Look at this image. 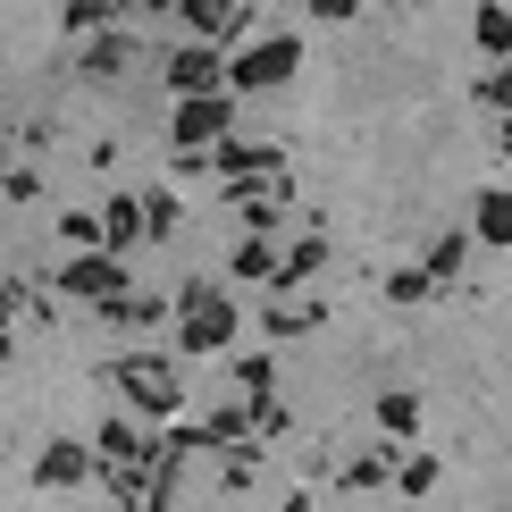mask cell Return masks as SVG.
<instances>
[{
    "mask_svg": "<svg viewBox=\"0 0 512 512\" xmlns=\"http://www.w3.org/2000/svg\"><path fill=\"white\" fill-rule=\"evenodd\" d=\"M294 68H303V42L269 34V42H244V51L227 59V84H236V93H269V84H286Z\"/></svg>",
    "mask_w": 512,
    "mask_h": 512,
    "instance_id": "5",
    "label": "cell"
},
{
    "mask_svg": "<svg viewBox=\"0 0 512 512\" xmlns=\"http://www.w3.org/2000/svg\"><path fill=\"white\" fill-rule=\"evenodd\" d=\"M319 319H328V303H294V294H286V303H269V311H261V328H269V345H286V336L319 328Z\"/></svg>",
    "mask_w": 512,
    "mask_h": 512,
    "instance_id": "15",
    "label": "cell"
},
{
    "mask_svg": "<svg viewBox=\"0 0 512 512\" xmlns=\"http://www.w3.org/2000/svg\"><path fill=\"white\" fill-rule=\"evenodd\" d=\"M319 269H328V236H294V244H286V269H277V294H294V286L319 277Z\"/></svg>",
    "mask_w": 512,
    "mask_h": 512,
    "instance_id": "14",
    "label": "cell"
},
{
    "mask_svg": "<svg viewBox=\"0 0 512 512\" xmlns=\"http://www.w3.org/2000/svg\"><path fill=\"white\" fill-rule=\"evenodd\" d=\"M471 227H479V244L512 252V185H487V194H479V210H471Z\"/></svg>",
    "mask_w": 512,
    "mask_h": 512,
    "instance_id": "12",
    "label": "cell"
},
{
    "mask_svg": "<svg viewBox=\"0 0 512 512\" xmlns=\"http://www.w3.org/2000/svg\"><path fill=\"white\" fill-rule=\"evenodd\" d=\"M59 294H68V303H93L101 319H110V311L126 303V294H135V286H126V252H110V244L76 252V261L59 269Z\"/></svg>",
    "mask_w": 512,
    "mask_h": 512,
    "instance_id": "3",
    "label": "cell"
},
{
    "mask_svg": "<svg viewBox=\"0 0 512 512\" xmlns=\"http://www.w3.org/2000/svg\"><path fill=\"white\" fill-rule=\"evenodd\" d=\"M378 429H387L395 445H403V437H420V429H429V412H420V395H403V387H395V395H378Z\"/></svg>",
    "mask_w": 512,
    "mask_h": 512,
    "instance_id": "17",
    "label": "cell"
},
{
    "mask_svg": "<svg viewBox=\"0 0 512 512\" xmlns=\"http://www.w3.org/2000/svg\"><path fill=\"white\" fill-rule=\"evenodd\" d=\"M168 135H177V152H219V143L236 135V101H227V84H219V93H185L177 118H168Z\"/></svg>",
    "mask_w": 512,
    "mask_h": 512,
    "instance_id": "4",
    "label": "cell"
},
{
    "mask_svg": "<svg viewBox=\"0 0 512 512\" xmlns=\"http://www.w3.org/2000/svg\"><path fill=\"white\" fill-rule=\"evenodd\" d=\"M219 479H227V487H252V479H261V462H252V445H227Z\"/></svg>",
    "mask_w": 512,
    "mask_h": 512,
    "instance_id": "32",
    "label": "cell"
},
{
    "mask_svg": "<svg viewBox=\"0 0 512 512\" xmlns=\"http://www.w3.org/2000/svg\"><path fill=\"white\" fill-rule=\"evenodd\" d=\"M101 219H110V252H135V244H152V210H143V194H118V202H101Z\"/></svg>",
    "mask_w": 512,
    "mask_h": 512,
    "instance_id": "11",
    "label": "cell"
},
{
    "mask_svg": "<svg viewBox=\"0 0 512 512\" xmlns=\"http://www.w3.org/2000/svg\"><path fill=\"white\" fill-rule=\"evenodd\" d=\"M168 93H219V84H227V51H219V42H194V51H168ZM227 93H236V84H227Z\"/></svg>",
    "mask_w": 512,
    "mask_h": 512,
    "instance_id": "8",
    "label": "cell"
},
{
    "mask_svg": "<svg viewBox=\"0 0 512 512\" xmlns=\"http://www.w3.org/2000/svg\"><path fill=\"white\" fill-rule=\"evenodd\" d=\"M185 26L210 34V42H227V26H244V9L236 0H185Z\"/></svg>",
    "mask_w": 512,
    "mask_h": 512,
    "instance_id": "22",
    "label": "cell"
},
{
    "mask_svg": "<svg viewBox=\"0 0 512 512\" xmlns=\"http://www.w3.org/2000/svg\"><path fill=\"white\" fill-rule=\"evenodd\" d=\"M395 479V437L387 445H361V454L345 462V487H353V496H361V487H387Z\"/></svg>",
    "mask_w": 512,
    "mask_h": 512,
    "instance_id": "18",
    "label": "cell"
},
{
    "mask_svg": "<svg viewBox=\"0 0 512 512\" xmlns=\"http://www.w3.org/2000/svg\"><path fill=\"white\" fill-rule=\"evenodd\" d=\"M471 244H479V227H462V236H437V244H429V277H437V286H454V277H462Z\"/></svg>",
    "mask_w": 512,
    "mask_h": 512,
    "instance_id": "21",
    "label": "cell"
},
{
    "mask_svg": "<svg viewBox=\"0 0 512 512\" xmlns=\"http://www.w3.org/2000/svg\"><path fill=\"white\" fill-rule=\"evenodd\" d=\"M395 487H403V496H429V487H437V454H403L395 462Z\"/></svg>",
    "mask_w": 512,
    "mask_h": 512,
    "instance_id": "28",
    "label": "cell"
},
{
    "mask_svg": "<svg viewBox=\"0 0 512 512\" xmlns=\"http://www.w3.org/2000/svg\"><path fill=\"white\" fill-rule=\"evenodd\" d=\"M93 445H101V462H135V471H152V462L168 454V437H152V420H143V412H110L93 429Z\"/></svg>",
    "mask_w": 512,
    "mask_h": 512,
    "instance_id": "7",
    "label": "cell"
},
{
    "mask_svg": "<svg viewBox=\"0 0 512 512\" xmlns=\"http://www.w3.org/2000/svg\"><path fill=\"white\" fill-rule=\"evenodd\" d=\"M210 160H219V177H227V185H261V177H286V152H277V143H244V135H227Z\"/></svg>",
    "mask_w": 512,
    "mask_h": 512,
    "instance_id": "9",
    "label": "cell"
},
{
    "mask_svg": "<svg viewBox=\"0 0 512 512\" xmlns=\"http://www.w3.org/2000/svg\"><path fill=\"white\" fill-rule=\"evenodd\" d=\"M59 244H68V252L110 244V219H101V210H59Z\"/></svg>",
    "mask_w": 512,
    "mask_h": 512,
    "instance_id": "23",
    "label": "cell"
},
{
    "mask_svg": "<svg viewBox=\"0 0 512 512\" xmlns=\"http://www.w3.org/2000/svg\"><path fill=\"white\" fill-rule=\"evenodd\" d=\"M143 210H152V244H168V236L185 227V202H177V194H160V185L143 194Z\"/></svg>",
    "mask_w": 512,
    "mask_h": 512,
    "instance_id": "27",
    "label": "cell"
},
{
    "mask_svg": "<svg viewBox=\"0 0 512 512\" xmlns=\"http://www.w3.org/2000/svg\"><path fill=\"white\" fill-rule=\"evenodd\" d=\"M84 479H101V445L93 437H51L34 454V487L42 496H68V487H84Z\"/></svg>",
    "mask_w": 512,
    "mask_h": 512,
    "instance_id": "6",
    "label": "cell"
},
{
    "mask_svg": "<svg viewBox=\"0 0 512 512\" xmlns=\"http://www.w3.org/2000/svg\"><path fill=\"white\" fill-rule=\"evenodd\" d=\"M143 9H185V0H143Z\"/></svg>",
    "mask_w": 512,
    "mask_h": 512,
    "instance_id": "36",
    "label": "cell"
},
{
    "mask_svg": "<svg viewBox=\"0 0 512 512\" xmlns=\"http://www.w3.org/2000/svg\"><path fill=\"white\" fill-rule=\"evenodd\" d=\"M277 512H328V504H319V496H311V487H294V496H286V504H277Z\"/></svg>",
    "mask_w": 512,
    "mask_h": 512,
    "instance_id": "34",
    "label": "cell"
},
{
    "mask_svg": "<svg viewBox=\"0 0 512 512\" xmlns=\"http://www.w3.org/2000/svg\"><path fill=\"white\" fill-rule=\"evenodd\" d=\"M471 101H487V110H496V118L512 110V59H496V68L479 76V93H471Z\"/></svg>",
    "mask_w": 512,
    "mask_h": 512,
    "instance_id": "29",
    "label": "cell"
},
{
    "mask_svg": "<svg viewBox=\"0 0 512 512\" xmlns=\"http://www.w3.org/2000/svg\"><path fill=\"white\" fill-rule=\"evenodd\" d=\"M84 68H93V76H126V68H135V42H126V34H101L93 51H84Z\"/></svg>",
    "mask_w": 512,
    "mask_h": 512,
    "instance_id": "26",
    "label": "cell"
},
{
    "mask_svg": "<svg viewBox=\"0 0 512 512\" xmlns=\"http://www.w3.org/2000/svg\"><path fill=\"white\" fill-rule=\"evenodd\" d=\"M160 437H168V454H177V462H194V454H210V445H219V437H210V420H185V412L168 420Z\"/></svg>",
    "mask_w": 512,
    "mask_h": 512,
    "instance_id": "25",
    "label": "cell"
},
{
    "mask_svg": "<svg viewBox=\"0 0 512 512\" xmlns=\"http://www.w3.org/2000/svg\"><path fill=\"white\" fill-rule=\"evenodd\" d=\"M471 42L487 59H512V0L496 9V0H479V17H471Z\"/></svg>",
    "mask_w": 512,
    "mask_h": 512,
    "instance_id": "16",
    "label": "cell"
},
{
    "mask_svg": "<svg viewBox=\"0 0 512 512\" xmlns=\"http://www.w3.org/2000/svg\"><path fill=\"white\" fill-rule=\"evenodd\" d=\"M34 194H42V177H34V168H26V160H17V168H9V202H17V210H26Z\"/></svg>",
    "mask_w": 512,
    "mask_h": 512,
    "instance_id": "33",
    "label": "cell"
},
{
    "mask_svg": "<svg viewBox=\"0 0 512 512\" xmlns=\"http://www.w3.org/2000/svg\"><path fill=\"white\" fill-rule=\"evenodd\" d=\"M277 269H286V252H277L269 236H244L236 252H227V277H236V286H277Z\"/></svg>",
    "mask_w": 512,
    "mask_h": 512,
    "instance_id": "10",
    "label": "cell"
},
{
    "mask_svg": "<svg viewBox=\"0 0 512 512\" xmlns=\"http://www.w3.org/2000/svg\"><path fill=\"white\" fill-rule=\"evenodd\" d=\"M210 437H219V454H227V445H252V437H261V420H252V395H227L219 412H210Z\"/></svg>",
    "mask_w": 512,
    "mask_h": 512,
    "instance_id": "13",
    "label": "cell"
},
{
    "mask_svg": "<svg viewBox=\"0 0 512 512\" xmlns=\"http://www.w3.org/2000/svg\"><path fill=\"white\" fill-rule=\"evenodd\" d=\"M110 319H118V328H143V336H152V328H177V303H160V294H126Z\"/></svg>",
    "mask_w": 512,
    "mask_h": 512,
    "instance_id": "20",
    "label": "cell"
},
{
    "mask_svg": "<svg viewBox=\"0 0 512 512\" xmlns=\"http://www.w3.org/2000/svg\"><path fill=\"white\" fill-rule=\"evenodd\" d=\"M236 328H244V311L227 303V286H210V277L177 286V353H227Z\"/></svg>",
    "mask_w": 512,
    "mask_h": 512,
    "instance_id": "2",
    "label": "cell"
},
{
    "mask_svg": "<svg viewBox=\"0 0 512 512\" xmlns=\"http://www.w3.org/2000/svg\"><path fill=\"white\" fill-rule=\"evenodd\" d=\"M110 387H118V403L126 412H143V420H177V403H185V370L168 353H118L110 361Z\"/></svg>",
    "mask_w": 512,
    "mask_h": 512,
    "instance_id": "1",
    "label": "cell"
},
{
    "mask_svg": "<svg viewBox=\"0 0 512 512\" xmlns=\"http://www.w3.org/2000/svg\"><path fill=\"white\" fill-rule=\"evenodd\" d=\"M311 9H319V17H353L361 0H311Z\"/></svg>",
    "mask_w": 512,
    "mask_h": 512,
    "instance_id": "35",
    "label": "cell"
},
{
    "mask_svg": "<svg viewBox=\"0 0 512 512\" xmlns=\"http://www.w3.org/2000/svg\"><path fill=\"white\" fill-rule=\"evenodd\" d=\"M110 9H126V0H68V9H59V26H68V34H84V26H101Z\"/></svg>",
    "mask_w": 512,
    "mask_h": 512,
    "instance_id": "30",
    "label": "cell"
},
{
    "mask_svg": "<svg viewBox=\"0 0 512 512\" xmlns=\"http://www.w3.org/2000/svg\"><path fill=\"white\" fill-rule=\"evenodd\" d=\"M227 378H236V395L261 403V395H277V353H236V361H227Z\"/></svg>",
    "mask_w": 512,
    "mask_h": 512,
    "instance_id": "19",
    "label": "cell"
},
{
    "mask_svg": "<svg viewBox=\"0 0 512 512\" xmlns=\"http://www.w3.org/2000/svg\"><path fill=\"white\" fill-rule=\"evenodd\" d=\"M252 420H261V437H286L294 429V403L286 395H261V403H252Z\"/></svg>",
    "mask_w": 512,
    "mask_h": 512,
    "instance_id": "31",
    "label": "cell"
},
{
    "mask_svg": "<svg viewBox=\"0 0 512 512\" xmlns=\"http://www.w3.org/2000/svg\"><path fill=\"white\" fill-rule=\"evenodd\" d=\"M387 303H395V311L437 303V277H429V261H420V269H395V277H387Z\"/></svg>",
    "mask_w": 512,
    "mask_h": 512,
    "instance_id": "24",
    "label": "cell"
}]
</instances>
